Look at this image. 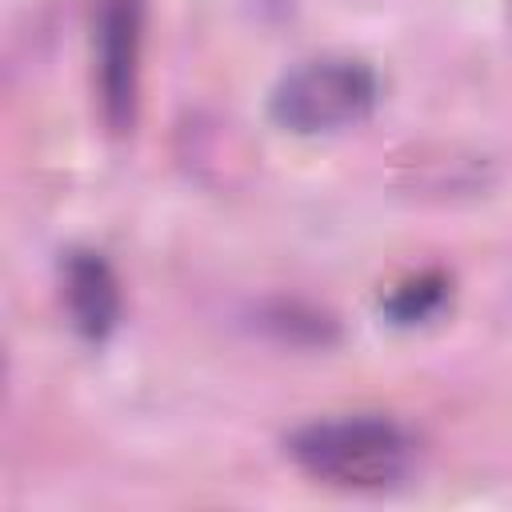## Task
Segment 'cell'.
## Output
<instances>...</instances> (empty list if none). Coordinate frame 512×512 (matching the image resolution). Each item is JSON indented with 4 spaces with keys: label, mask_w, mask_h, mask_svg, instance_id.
Returning <instances> with one entry per match:
<instances>
[{
    "label": "cell",
    "mask_w": 512,
    "mask_h": 512,
    "mask_svg": "<svg viewBox=\"0 0 512 512\" xmlns=\"http://www.w3.org/2000/svg\"><path fill=\"white\" fill-rule=\"evenodd\" d=\"M292 460L336 488H388L412 468V436L388 416H336L312 420L288 440Z\"/></svg>",
    "instance_id": "obj_1"
},
{
    "label": "cell",
    "mask_w": 512,
    "mask_h": 512,
    "mask_svg": "<svg viewBox=\"0 0 512 512\" xmlns=\"http://www.w3.org/2000/svg\"><path fill=\"white\" fill-rule=\"evenodd\" d=\"M380 96V80L364 60L352 56H316L280 76L268 96V112L280 128L296 136L340 132L360 124Z\"/></svg>",
    "instance_id": "obj_2"
},
{
    "label": "cell",
    "mask_w": 512,
    "mask_h": 512,
    "mask_svg": "<svg viewBox=\"0 0 512 512\" xmlns=\"http://www.w3.org/2000/svg\"><path fill=\"white\" fill-rule=\"evenodd\" d=\"M140 48H144V0H100L96 8V96L104 124L124 136L136 124L140 104Z\"/></svg>",
    "instance_id": "obj_3"
},
{
    "label": "cell",
    "mask_w": 512,
    "mask_h": 512,
    "mask_svg": "<svg viewBox=\"0 0 512 512\" xmlns=\"http://www.w3.org/2000/svg\"><path fill=\"white\" fill-rule=\"evenodd\" d=\"M64 304L84 340H108L120 324V284L100 252H68L64 260Z\"/></svg>",
    "instance_id": "obj_4"
},
{
    "label": "cell",
    "mask_w": 512,
    "mask_h": 512,
    "mask_svg": "<svg viewBox=\"0 0 512 512\" xmlns=\"http://www.w3.org/2000/svg\"><path fill=\"white\" fill-rule=\"evenodd\" d=\"M448 300V280L440 272H424L408 284H400L388 300H384V312L396 320V324H424L428 316L440 312V304Z\"/></svg>",
    "instance_id": "obj_5"
}]
</instances>
